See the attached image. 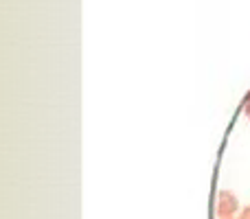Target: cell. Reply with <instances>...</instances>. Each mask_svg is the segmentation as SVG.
<instances>
[{
	"mask_svg": "<svg viewBox=\"0 0 250 219\" xmlns=\"http://www.w3.org/2000/svg\"><path fill=\"white\" fill-rule=\"evenodd\" d=\"M244 114L250 119V95H248V99H246V103H244Z\"/></svg>",
	"mask_w": 250,
	"mask_h": 219,
	"instance_id": "cell-1",
	"label": "cell"
}]
</instances>
